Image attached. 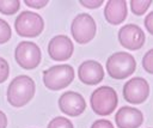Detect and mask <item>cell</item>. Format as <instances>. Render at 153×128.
Instances as JSON below:
<instances>
[{"label":"cell","instance_id":"14","mask_svg":"<svg viewBox=\"0 0 153 128\" xmlns=\"http://www.w3.org/2000/svg\"><path fill=\"white\" fill-rule=\"evenodd\" d=\"M127 2L124 0H109L104 8V17L112 25L121 24L127 17Z\"/></svg>","mask_w":153,"mask_h":128},{"label":"cell","instance_id":"2","mask_svg":"<svg viewBox=\"0 0 153 128\" xmlns=\"http://www.w3.org/2000/svg\"><path fill=\"white\" fill-rule=\"evenodd\" d=\"M118 97L116 91L110 86H100L96 89L90 98V104L94 114L100 116L110 115L117 106Z\"/></svg>","mask_w":153,"mask_h":128},{"label":"cell","instance_id":"1","mask_svg":"<svg viewBox=\"0 0 153 128\" xmlns=\"http://www.w3.org/2000/svg\"><path fill=\"white\" fill-rule=\"evenodd\" d=\"M35 90V81L30 77L18 75L7 87V100L12 106L20 108L32 99Z\"/></svg>","mask_w":153,"mask_h":128},{"label":"cell","instance_id":"13","mask_svg":"<svg viewBox=\"0 0 153 128\" xmlns=\"http://www.w3.org/2000/svg\"><path fill=\"white\" fill-rule=\"evenodd\" d=\"M142 121V112L133 106H122L115 115V122L118 128H139Z\"/></svg>","mask_w":153,"mask_h":128},{"label":"cell","instance_id":"5","mask_svg":"<svg viewBox=\"0 0 153 128\" xmlns=\"http://www.w3.org/2000/svg\"><path fill=\"white\" fill-rule=\"evenodd\" d=\"M44 28L43 18L31 11H23L14 22V29L22 37H37Z\"/></svg>","mask_w":153,"mask_h":128},{"label":"cell","instance_id":"4","mask_svg":"<svg viewBox=\"0 0 153 128\" xmlns=\"http://www.w3.org/2000/svg\"><path fill=\"white\" fill-rule=\"evenodd\" d=\"M74 79V69L69 65H56L43 72V83L47 89L59 91L67 87Z\"/></svg>","mask_w":153,"mask_h":128},{"label":"cell","instance_id":"8","mask_svg":"<svg viewBox=\"0 0 153 128\" xmlns=\"http://www.w3.org/2000/svg\"><path fill=\"white\" fill-rule=\"evenodd\" d=\"M149 95V85L146 79L135 77L128 80L123 86V97L130 104L143 103Z\"/></svg>","mask_w":153,"mask_h":128},{"label":"cell","instance_id":"23","mask_svg":"<svg viewBox=\"0 0 153 128\" xmlns=\"http://www.w3.org/2000/svg\"><path fill=\"white\" fill-rule=\"evenodd\" d=\"M91 128H114V126L108 120H97L92 123Z\"/></svg>","mask_w":153,"mask_h":128},{"label":"cell","instance_id":"24","mask_svg":"<svg viewBox=\"0 0 153 128\" xmlns=\"http://www.w3.org/2000/svg\"><path fill=\"white\" fill-rule=\"evenodd\" d=\"M145 26H146L147 31L151 35H153V11L149 12V14L146 16V18H145Z\"/></svg>","mask_w":153,"mask_h":128},{"label":"cell","instance_id":"21","mask_svg":"<svg viewBox=\"0 0 153 128\" xmlns=\"http://www.w3.org/2000/svg\"><path fill=\"white\" fill-rule=\"evenodd\" d=\"M80 5H82L86 8H98L103 5V0H81Z\"/></svg>","mask_w":153,"mask_h":128},{"label":"cell","instance_id":"7","mask_svg":"<svg viewBox=\"0 0 153 128\" xmlns=\"http://www.w3.org/2000/svg\"><path fill=\"white\" fill-rule=\"evenodd\" d=\"M96 30H97L96 22L87 13L78 14L73 19L72 25H71L72 36L80 44H85L92 41V38L96 35Z\"/></svg>","mask_w":153,"mask_h":128},{"label":"cell","instance_id":"9","mask_svg":"<svg viewBox=\"0 0 153 128\" xmlns=\"http://www.w3.org/2000/svg\"><path fill=\"white\" fill-rule=\"evenodd\" d=\"M118 42L129 50H137L145 43V33L135 24H127L118 31Z\"/></svg>","mask_w":153,"mask_h":128},{"label":"cell","instance_id":"25","mask_svg":"<svg viewBox=\"0 0 153 128\" xmlns=\"http://www.w3.org/2000/svg\"><path fill=\"white\" fill-rule=\"evenodd\" d=\"M6 126H7V117L0 110V128H6Z\"/></svg>","mask_w":153,"mask_h":128},{"label":"cell","instance_id":"11","mask_svg":"<svg viewBox=\"0 0 153 128\" xmlns=\"http://www.w3.org/2000/svg\"><path fill=\"white\" fill-rule=\"evenodd\" d=\"M60 110L68 116H79L86 109L84 97L74 91H67L59 98Z\"/></svg>","mask_w":153,"mask_h":128},{"label":"cell","instance_id":"12","mask_svg":"<svg viewBox=\"0 0 153 128\" xmlns=\"http://www.w3.org/2000/svg\"><path fill=\"white\" fill-rule=\"evenodd\" d=\"M78 77L80 81L86 85H97L103 80L104 71L98 61L87 60L79 66Z\"/></svg>","mask_w":153,"mask_h":128},{"label":"cell","instance_id":"16","mask_svg":"<svg viewBox=\"0 0 153 128\" xmlns=\"http://www.w3.org/2000/svg\"><path fill=\"white\" fill-rule=\"evenodd\" d=\"M151 0H131L130 1V10L136 16H142L148 7L151 6Z\"/></svg>","mask_w":153,"mask_h":128},{"label":"cell","instance_id":"6","mask_svg":"<svg viewBox=\"0 0 153 128\" xmlns=\"http://www.w3.org/2000/svg\"><path fill=\"white\" fill-rule=\"evenodd\" d=\"M14 57L17 63L25 69L36 68L42 60V54L39 47L30 41L20 42L14 50Z\"/></svg>","mask_w":153,"mask_h":128},{"label":"cell","instance_id":"22","mask_svg":"<svg viewBox=\"0 0 153 128\" xmlns=\"http://www.w3.org/2000/svg\"><path fill=\"white\" fill-rule=\"evenodd\" d=\"M24 4L32 8H42L48 4V1L47 0H24Z\"/></svg>","mask_w":153,"mask_h":128},{"label":"cell","instance_id":"3","mask_svg":"<svg viewBox=\"0 0 153 128\" xmlns=\"http://www.w3.org/2000/svg\"><path fill=\"white\" fill-rule=\"evenodd\" d=\"M136 62L133 55L126 51L114 53L106 60L108 74L114 79H124L131 75L135 71Z\"/></svg>","mask_w":153,"mask_h":128},{"label":"cell","instance_id":"20","mask_svg":"<svg viewBox=\"0 0 153 128\" xmlns=\"http://www.w3.org/2000/svg\"><path fill=\"white\" fill-rule=\"evenodd\" d=\"M10 74V66L4 57H0V84L4 83Z\"/></svg>","mask_w":153,"mask_h":128},{"label":"cell","instance_id":"17","mask_svg":"<svg viewBox=\"0 0 153 128\" xmlns=\"http://www.w3.org/2000/svg\"><path fill=\"white\" fill-rule=\"evenodd\" d=\"M47 128H74V127H73V123L68 118L63 116H57L48 123Z\"/></svg>","mask_w":153,"mask_h":128},{"label":"cell","instance_id":"18","mask_svg":"<svg viewBox=\"0 0 153 128\" xmlns=\"http://www.w3.org/2000/svg\"><path fill=\"white\" fill-rule=\"evenodd\" d=\"M11 36H12V30L8 23L0 18V44L8 42Z\"/></svg>","mask_w":153,"mask_h":128},{"label":"cell","instance_id":"19","mask_svg":"<svg viewBox=\"0 0 153 128\" xmlns=\"http://www.w3.org/2000/svg\"><path fill=\"white\" fill-rule=\"evenodd\" d=\"M142 66L146 72L153 74V49H149L142 57Z\"/></svg>","mask_w":153,"mask_h":128},{"label":"cell","instance_id":"15","mask_svg":"<svg viewBox=\"0 0 153 128\" xmlns=\"http://www.w3.org/2000/svg\"><path fill=\"white\" fill-rule=\"evenodd\" d=\"M20 7L19 0H0V13L11 16L14 14Z\"/></svg>","mask_w":153,"mask_h":128},{"label":"cell","instance_id":"10","mask_svg":"<svg viewBox=\"0 0 153 128\" xmlns=\"http://www.w3.org/2000/svg\"><path fill=\"white\" fill-rule=\"evenodd\" d=\"M74 50L73 42L69 37L65 35H57L49 41L48 53L49 56L55 61H65L68 60Z\"/></svg>","mask_w":153,"mask_h":128}]
</instances>
